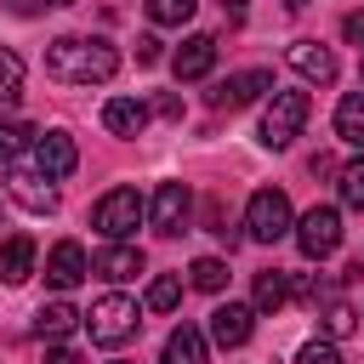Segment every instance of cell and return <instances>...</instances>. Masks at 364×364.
<instances>
[{
	"label": "cell",
	"mask_w": 364,
	"mask_h": 364,
	"mask_svg": "<svg viewBox=\"0 0 364 364\" xmlns=\"http://www.w3.org/2000/svg\"><path fill=\"white\" fill-rule=\"evenodd\" d=\"M119 68V51L108 40H85V34H63L46 46V74L63 80V85H102L114 80Z\"/></svg>",
	"instance_id": "1"
},
{
	"label": "cell",
	"mask_w": 364,
	"mask_h": 364,
	"mask_svg": "<svg viewBox=\"0 0 364 364\" xmlns=\"http://www.w3.org/2000/svg\"><path fill=\"white\" fill-rule=\"evenodd\" d=\"M136 324H142V307H136L131 296H119V290L97 296V301H91V313H85V330H91V341H97V347H119V341H131V336H136Z\"/></svg>",
	"instance_id": "2"
},
{
	"label": "cell",
	"mask_w": 364,
	"mask_h": 364,
	"mask_svg": "<svg viewBox=\"0 0 364 364\" xmlns=\"http://www.w3.org/2000/svg\"><path fill=\"white\" fill-rule=\"evenodd\" d=\"M142 210H148V205H142L136 188H108V193L97 199V210H91V228L108 233V239H125V233L142 222Z\"/></svg>",
	"instance_id": "3"
},
{
	"label": "cell",
	"mask_w": 364,
	"mask_h": 364,
	"mask_svg": "<svg viewBox=\"0 0 364 364\" xmlns=\"http://www.w3.org/2000/svg\"><path fill=\"white\" fill-rule=\"evenodd\" d=\"M245 228H250V239H256V245L284 239V233H290V199H284L279 188L250 193V205H245Z\"/></svg>",
	"instance_id": "4"
},
{
	"label": "cell",
	"mask_w": 364,
	"mask_h": 364,
	"mask_svg": "<svg viewBox=\"0 0 364 364\" xmlns=\"http://www.w3.org/2000/svg\"><path fill=\"white\" fill-rule=\"evenodd\" d=\"M301 125H307V91H273V102L262 114V142L267 148H284Z\"/></svg>",
	"instance_id": "5"
},
{
	"label": "cell",
	"mask_w": 364,
	"mask_h": 364,
	"mask_svg": "<svg viewBox=\"0 0 364 364\" xmlns=\"http://www.w3.org/2000/svg\"><path fill=\"white\" fill-rule=\"evenodd\" d=\"M296 245H301V256H307V262H324V256L341 245V210L313 205V210L296 222Z\"/></svg>",
	"instance_id": "6"
},
{
	"label": "cell",
	"mask_w": 364,
	"mask_h": 364,
	"mask_svg": "<svg viewBox=\"0 0 364 364\" xmlns=\"http://www.w3.org/2000/svg\"><path fill=\"white\" fill-rule=\"evenodd\" d=\"M28 165L46 171V176L57 182V176H68V171L80 165V148H74L68 131H34V142H28Z\"/></svg>",
	"instance_id": "7"
},
{
	"label": "cell",
	"mask_w": 364,
	"mask_h": 364,
	"mask_svg": "<svg viewBox=\"0 0 364 364\" xmlns=\"http://www.w3.org/2000/svg\"><path fill=\"white\" fill-rule=\"evenodd\" d=\"M188 210H193V193H188V182H159V193H154V205H148V222H154V233H182L188 228Z\"/></svg>",
	"instance_id": "8"
},
{
	"label": "cell",
	"mask_w": 364,
	"mask_h": 364,
	"mask_svg": "<svg viewBox=\"0 0 364 364\" xmlns=\"http://www.w3.org/2000/svg\"><path fill=\"white\" fill-rule=\"evenodd\" d=\"M85 273H91V256H85V245H80V239H57V245H51V256H46V284H57V290H74Z\"/></svg>",
	"instance_id": "9"
},
{
	"label": "cell",
	"mask_w": 364,
	"mask_h": 364,
	"mask_svg": "<svg viewBox=\"0 0 364 364\" xmlns=\"http://www.w3.org/2000/svg\"><path fill=\"white\" fill-rule=\"evenodd\" d=\"M262 91H273V74H267V68H245V74H228V80L210 91V108H250Z\"/></svg>",
	"instance_id": "10"
},
{
	"label": "cell",
	"mask_w": 364,
	"mask_h": 364,
	"mask_svg": "<svg viewBox=\"0 0 364 364\" xmlns=\"http://www.w3.org/2000/svg\"><path fill=\"white\" fill-rule=\"evenodd\" d=\"M6 188H11V199H17L23 210H34V216L57 210V188H51V176H46V171H34V165H17Z\"/></svg>",
	"instance_id": "11"
},
{
	"label": "cell",
	"mask_w": 364,
	"mask_h": 364,
	"mask_svg": "<svg viewBox=\"0 0 364 364\" xmlns=\"http://www.w3.org/2000/svg\"><path fill=\"white\" fill-rule=\"evenodd\" d=\"M250 330H256V307L222 301V307L210 313V341H216V347H245V341H250Z\"/></svg>",
	"instance_id": "12"
},
{
	"label": "cell",
	"mask_w": 364,
	"mask_h": 364,
	"mask_svg": "<svg viewBox=\"0 0 364 364\" xmlns=\"http://www.w3.org/2000/svg\"><path fill=\"white\" fill-rule=\"evenodd\" d=\"M171 68H176V80H205V74L216 68V40H210V34H188V40L176 46Z\"/></svg>",
	"instance_id": "13"
},
{
	"label": "cell",
	"mask_w": 364,
	"mask_h": 364,
	"mask_svg": "<svg viewBox=\"0 0 364 364\" xmlns=\"http://www.w3.org/2000/svg\"><path fill=\"white\" fill-rule=\"evenodd\" d=\"M284 57H290V68H296L301 80H318V85H330V80H336V51H330V46H318V40H296Z\"/></svg>",
	"instance_id": "14"
},
{
	"label": "cell",
	"mask_w": 364,
	"mask_h": 364,
	"mask_svg": "<svg viewBox=\"0 0 364 364\" xmlns=\"http://www.w3.org/2000/svg\"><path fill=\"white\" fill-rule=\"evenodd\" d=\"M91 273H97V279H108V284H125V279H136V273H142V250H136V245H108V250L91 262Z\"/></svg>",
	"instance_id": "15"
},
{
	"label": "cell",
	"mask_w": 364,
	"mask_h": 364,
	"mask_svg": "<svg viewBox=\"0 0 364 364\" xmlns=\"http://www.w3.org/2000/svg\"><path fill=\"white\" fill-rule=\"evenodd\" d=\"M102 125H108L114 136H142L148 108H142L136 97H108V102H102Z\"/></svg>",
	"instance_id": "16"
},
{
	"label": "cell",
	"mask_w": 364,
	"mask_h": 364,
	"mask_svg": "<svg viewBox=\"0 0 364 364\" xmlns=\"http://www.w3.org/2000/svg\"><path fill=\"white\" fill-rule=\"evenodd\" d=\"M28 273H34V239L17 233V239L0 245V284H23Z\"/></svg>",
	"instance_id": "17"
},
{
	"label": "cell",
	"mask_w": 364,
	"mask_h": 364,
	"mask_svg": "<svg viewBox=\"0 0 364 364\" xmlns=\"http://www.w3.org/2000/svg\"><path fill=\"white\" fill-rule=\"evenodd\" d=\"M165 364H205V330H193V324H182V330H171L165 336V353H159Z\"/></svg>",
	"instance_id": "18"
},
{
	"label": "cell",
	"mask_w": 364,
	"mask_h": 364,
	"mask_svg": "<svg viewBox=\"0 0 364 364\" xmlns=\"http://www.w3.org/2000/svg\"><path fill=\"white\" fill-rule=\"evenodd\" d=\"M74 324H85V313H74L68 301H46V307L34 313V330H40L46 341H63V336H68Z\"/></svg>",
	"instance_id": "19"
},
{
	"label": "cell",
	"mask_w": 364,
	"mask_h": 364,
	"mask_svg": "<svg viewBox=\"0 0 364 364\" xmlns=\"http://www.w3.org/2000/svg\"><path fill=\"white\" fill-rule=\"evenodd\" d=\"M284 301H290V279H284L279 267L256 273V313H279Z\"/></svg>",
	"instance_id": "20"
},
{
	"label": "cell",
	"mask_w": 364,
	"mask_h": 364,
	"mask_svg": "<svg viewBox=\"0 0 364 364\" xmlns=\"http://www.w3.org/2000/svg\"><path fill=\"white\" fill-rule=\"evenodd\" d=\"M336 136H341L347 148H364V97H341V108H336Z\"/></svg>",
	"instance_id": "21"
},
{
	"label": "cell",
	"mask_w": 364,
	"mask_h": 364,
	"mask_svg": "<svg viewBox=\"0 0 364 364\" xmlns=\"http://www.w3.org/2000/svg\"><path fill=\"white\" fill-rule=\"evenodd\" d=\"M17 97H23V57L17 51H0V114L17 108Z\"/></svg>",
	"instance_id": "22"
},
{
	"label": "cell",
	"mask_w": 364,
	"mask_h": 364,
	"mask_svg": "<svg viewBox=\"0 0 364 364\" xmlns=\"http://www.w3.org/2000/svg\"><path fill=\"white\" fill-rule=\"evenodd\" d=\"M176 301H182V279H176V273H159V279L148 284V307H154V313H171Z\"/></svg>",
	"instance_id": "23"
},
{
	"label": "cell",
	"mask_w": 364,
	"mask_h": 364,
	"mask_svg": "<svg viewBox=\"0 0 364 364\" xmlns=\"http://www.w3.org/2000/svg\"><path fill=\"white\" fill-rule=\"evenodd\" d=\"M193 11H199V0H148V17H154V23H165V28L188 23Z\"/></svg>",
	"instance_id": "24"
},
{
	"label": "cell",
	"mask_w": 364,
	"mask_h": 364,
	"mask_svg": "<svg viewBox=\"0 0 364 364\" xmlns=\"http://www.w3.org/2000/svg\"><path fill=\"white\" fill-rule=\"evenodd\" d=\"M188 273H193L199 290H222V284H228V262H222V256H199Z\"/></svg>",
	"instance_id": "25"
},
{
	"label": "cell",
	"mask_w": 364,
	"mask_h": 364,
	"mask_svg": "<svg viewBox=\"0 0 364 364\" xmlns=\"http://www.w3.org/2000/svg\"><path fill=\"white\" fill-rule=\"evenodd\" d=\"M353 330H358V313H353V307H341V301H330V307H324V336H330V341H341V336H353Z\"/></svg>",
	"instance_id": "26"
},
{
	"label": "cell",
	"mask_w": 364,
	"mask_h": 364,
	"mask_svg": "<svg viewBox=\"0 0 364 364\" xmlns=\"http://www.w3.org/2000/svg\"><path fill=\"white\" fill-rule=\"evenodd\" d=\"M341 199H347V205H358V210H364V154H358V159H347V165H341Z\"/></svg>",
	"instance_id": "27"
},
{
	"label": "cell",
	"mask_w": 364,
	"mask_h": 364,
	"mask_svg": "<svg viewBox=\"0 0 364 364\" xmlns=\"http://www.w3.org/2000/svg\"><path fill=\"white\" fill-rule=\"evenodd\" d=\"M296 364H341V353H336L330 336H318V341H307V347L296 353Z\"/></svg>",
	"instance_id": "28"
},
{
	"label": "cell",
	"mask_w": 364,
	"mask_h": 364,
	"mask_svg": "<svg viewBox=\"0 0 364 364\" xmlns=\"http://www.w3.org/2000/svg\"><path fill=\"white\" fill-rule=\"evenodd\" d=\"M23 142H34V131H23V125H0V159H17Z\"/></svg>",
	"instance_id": "29"
},
{
	"label": "cell",
	"mask_w": 364,
	"mask_h": 364,
	"mask_svg": "<svg viewBox=\"0 0 364 364\" xmlns=\"http://www.w3.org/2000/svg\"><path fill=\"white\" fill-rule=\"evenodd\" d=\"M136 63H159V40H154V34L136 40Z\"/></svg>",
	"instance_id": "30"
},
{
	"label": "cell",
	"mask_w": 364,
	"mask_h": 364,
	"mask_svg": "<svg viewBox=\"0 0 364 364\" xmlns=\"http://www.w3.org/2000/svg\"><path fill=\"white\" fill-rule=\"evenodd\" d=\"M341 34H347V40H353V46H364V11H353V17H347V23H341Z\"/></svg>",
	"instance_id": "31"
},
{
	"label": "cell",
	"mask_w": 364,
	"mask_h": 364,
	"mask_svg": "<svg viewBox=\"0 0 364 364\" xmlns=\"http://www.w3.org/2000/svg\"><path fill=\"white\" fill-rule=\"evenodd\" d=\"M46 364H80V353H74V347H51V353H46Z\"/></svg>",
	"instance_id": "32"
},
{
	"label": "cell",
	"mask_w": 364,
	"mask_h": 364,
	"mask_svg": "<svg viewBox=\"0 0 364 364\" xmlns=\"http://www.w3.org/2000/svg\"><path fill=\"white\" fill-rule=\"evenodd\" d=\"M6 6H11V11H17V17H28V11H34V6H40V0H6Z\"/></svg>",
	"instance_id": "33"
},
{
	"label": "cell",
	"mask_w": 364,
	"mask_h": 364,
	"mask_svg": "<svg viewBox=\"0 0 364 364\" xmlns=\"http://www.w3.org/2000/svg\"><path fill=\"white\" fill-rule=\"evenodd\" d=\"M222 6H228V11H245V6H250V0H222Z\"/></svg>",
	"instance_id": "34"
},
{
	"label": "cell",
	"mask_w": 364,
	"mask_h": 364,
	"mask_svg": "<svg viewBox=\"0 0 364 364\" xmlns=\"http://www.w3.org/2000/svg\"><path fill=\"white\" fill-rule=\"evenodd\" d=\"M46 6H74V0H46Z\"/></svg>",
	"instance_id": "35"
}]
</instances>
